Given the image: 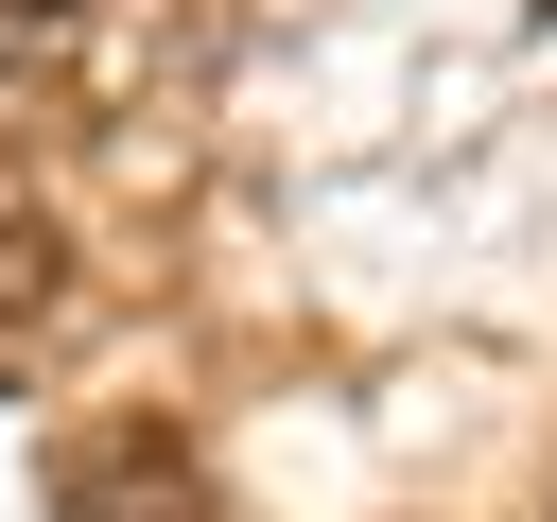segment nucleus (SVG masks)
<instances>
[{"mask_svg": "<svg viewBox=\"0 0 557 522\" xmlns=\"http://www.w3.org/2000/svg\"><path fill=\"white\" fill-rule=\"evenodd\" d=\"M52 522H209V470H191L157 418H122V435H87V452L52 470Z\"/></svg>", "mask_w": 557, "mask_h": 522, "instance_id": "obj_1", "label": "nucleus"}, {"mask_svg": "<svg viewBox=\"0 0 557 522\" xmlns=\"http://www.w3.org/2000/svg\"><path fill=\"white\" fill-rule=\"evenodd\" d=\"M52 296V226H0V313H35Z\"/></svg>", "mask_w": 557, "mask_h": 522, "instance_id": "obj_2", "label": "nucleus"}, {"mask_svg": "<svg viewBox=\"0 0 557 522\" xmlns=\"http://www.w3.org/2000/svg\"><path fill=\"white\" fill-rule=\"evenodd\" d=\"M540 522H557V505H540Z\"/></svg>", "mask_w": 557, "mask_h": 522, "instance_id": "obj_3", "label": "nucleus"}]
</instances>
